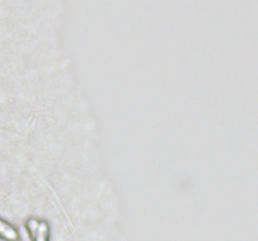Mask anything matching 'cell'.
Segmentation results:
<instances>
[{
	"instance_id": "6da1fadb",
	"label": "cell",
	"mask_w": 258,
	"mask_h": 241,
	"mask_svg": "<svg viewBox=\"0 0 258 241\" xmlns=\"http://www.w3.org/2000/svg\"><path fill=\"white\" fill-rule=\"evenodd\" d=\"M28 228L34 233V241H48L49 238V227L45 221L38 222L34 218L28 221Z\"/></svg>"
},
{
	"instance_id": "7a4b0ae2",
	"label": "cell",
	"mask_w": 258,
	"mask_h": 241,
	"mask_svg": "<svg viewBox=\"0 0 258 241\" xmlns=\"http://www.w3.org/2000/svg\"><path fill=\"white\" fill-rule=\"evenodd\" d=\"M0 237L5 238L8 241L18 240V231L10 223L5 222L2 218H0Z\"/></svg>"
}]
</instances>
